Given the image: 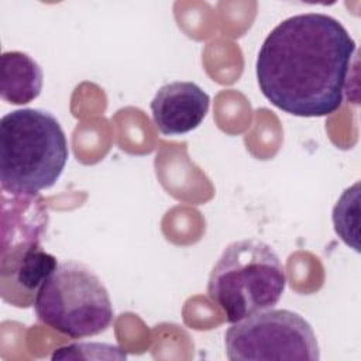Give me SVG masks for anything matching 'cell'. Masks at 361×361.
<instances>
[{
    "label": "cell",
    "mask_w": 361,
    "mask_h": 361,
    "mask_svg": "<svg viewBox=\"0 0 361 361\" xmlns=\"http://www.w3.org/2000/svg\"><path fill=\"white\" fill-rule=\"evenodd\" d=\"M355 41L324 13H302L281 21L264 39L255 73L261 93L298 117H324L344 102Z\"/></svg>",
    "instance_id": "obj_1"
},
{
    "label": "cell",
    "mask_w": 361,
    "mask_h": 361,
    "mask_svg": "<svg viewBox=\"0 0 361 361\" xmlns=\"http://www.w3.org/2000/svg\"><path fill=\"white\" fill-rule=\"evenodd\" d=\"M69 157L58 118L42 109H18L0 120V183L13 195L52 188Z\"/></svg>",
    "instance_id": "obj_2"
},
{
    "label": "cell",
    "mask_w": 361,
    "mask_h": 361,
    "mask_svg": "<svg viewBox=\"0 0 361 361\" xmlns=\"http://www.w3.org/2000/svg\"><path fill=\"white\" fill-rule=\"evenodd\" d=\"M286 286L285 268L271 245L257 238L233 241L221 252L207 281V296L235 323L272 309Z\"/></svg>",
    "instance_id": "obj_3"
},
{
    "label": "cell",
    "mask_w": 361,
    "mask_h": 361,
    "mask_svg": "<svg viewBox=\"0 0 361 361\" xmlns=\"http://www.w3.org/2000/svg\"><path fill=\"white\" fill-rule=\"evenodd\" d=\"M34 310L41 323L71 338L97 336L114 319L107 288L76 261L58 264L38 290Z\"/></svg>",
    "instance_id": "obj_4"
},
{
    "label": "cell",
    "mask_w": 361,
    "mask_h": 361,
    "mask_svg": "<svg viewBox=\"0 0 361 361\" xmlns=\"http://www.w3.org/2000/svg\"><path fill=\"white\" fill-rule=\"evenodd\" d=\"M230 361H319L316 334L305 317L288 309H268L231 323L224 336Z\"/></svg>",
    "instance_id": "obj_5"
},
{
    "label": "cell",
    "mask_w": 361,
    "mask_h": 361,
    "mask_svg": "<svg viewBox=\"0 0 361 361\" xmlns=\"http://www.w3.org/2000/svg\"><path fill=\"white\" fill-rule=\"evenodd\" d=\"M56 258L41 247V241L1 247V296L17 307L34 305L44 282L56 269Z\"/></svg>",
    "instance_id": "obj_6"
},
{
    "label": "cell",
    "mask_w": 361,
    "mask_h": 361,
    "mask_svg": "<svg viewBox=\"0 0 361 361\" xmlns=\"http://www.w3.org/2000/svg\"><path fill=\"white\" fill-rule=\"evenodd\" d=\"M209 106L210 97L200 86L175 80L158 89L151 102V114L161 134L180 135L202 124Z\"/></svg>",
    "instance_id": "obj_7"
},
{
    "label": "cell",
    "mask_w": 361,
    "mask_h": 361,
    "mask_svg": "<svg viewBox=\"0 0 361 361\" xmlns=\"http://www.w3.org/2000/svg\"><path fill=\"white\" fill-rule=\"evenodd\" d=\"M41 66L25 52L7 51L1 55V99L11 104H27L42 90Z\"/></svg>",
    "instance_id": "obj_8"
},
{
    "label": "cell",
    "mask_w": 361,
    "mask_h": 361,
    "mask_svg": "<svg viewBox=\"0 0 361 361\" xmlns=\"http://www.w3.org/2000/svg\"><path fill=\"white\" fill-rule=\"evenodd\" d=\"M358 186L360 183L355 182L351 188H347L333 209L336 233L355 251H358Z\"/></svg>",
    "instance_id": "obj_9"
},
{
    "label": "cell",
    "mask_w": 361,
    "mask_h": 361,
    "mask_svg": "<svg viewBox=\"0 0 361 361\" xmlns=\"http://www.w3.org/2000/svg\"><path fill=\"white\" fill-rule=\"evenodd\" d=\"M93 351L104 353L110 355L113 360H124L127 355L121 351L120 347L113 345V344H106V343H73L69 345L59 347L54 351L51 358L54 361L56 360H92L96 358L93 355Z\"/></svg>",
    "instance_id": "obj_10"
}]
</instances>
